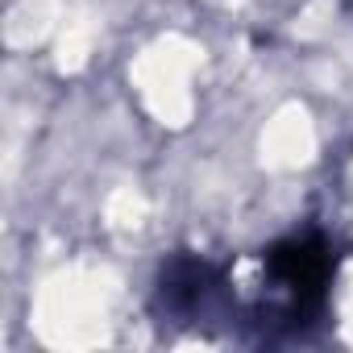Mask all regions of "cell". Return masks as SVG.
Here are the masks:
<instances>
[{"instance_id":"obj_1","label":"cell","mask_w":353,"mask_h":353,"mask_svg":"<svg viewBox=\"0 0 353 353\" xmlns=\"http://www.w3.org/2000/svg\"><path fill=\"white\" fill-rule=\"evenodd\" d=\"M336 283V245L324 229H295L262 250V291L245 312V324L262 332V341H295L307 336L332 303Z\"/></svg>"},{"instance_id":"obj_2","label":"cell","mask_w":353,"mask_h":353,"mask_svg":"<svg viewBox=\"0 0 353 353\" xmlns=\"http://www.w3.org/2000/svg\"><path fill=\"white\" fill-rule=\"evenodd\" d=\"M150 312L158 324L192 328V332H208L225 320H241L229 270L196 250H174L158 262L150 287Z\"/></svg>"},{"instance_id":"obj_3","label":"cell","mask_w":353,"mask_h":353,"mask_svg":"<svg viewBox=\"0 0 353 353\" xmlns=\"http://www.w3.org/2000/svg\"><path fill=\"white\" fill-rule=\"evenodd\" d=\"M345 9H349V13H353V0H345Z\"/></svg>"}]
</instances>
